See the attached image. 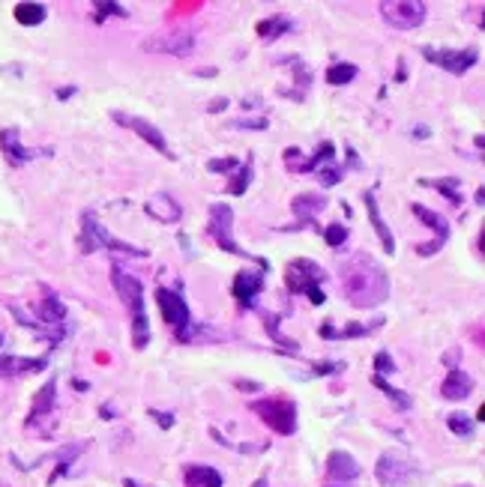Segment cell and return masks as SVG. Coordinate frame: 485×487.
Returning <instances> with one entry per match:
<instances>
[{"mask_svg":"<svg viewBox=\"0 0 485 487\" xmlns=\"http://www.w3.org/2000/svg\"><path fill=\"white\" fill-rule=\"evenodd\" d=\"M341 272V296L354 308H374L390 296V278L383 266H377L368 255H350L339 264Z\"/></svg>","mask_w":485,"mask_h":487,"instance_id":"6da1fadb","label":"cell"},{"mask_svg":"<svg viewBox=\"0 0 485 487\" xmlns=\"http://www.w3.org/2000/svg\"><path fill=\"white\" fill-rule=\"evenodd\" d=\"M108 275H111V284L117 296L123 299L126 311L132 314V347L144 350L150 344V323H147V311H144V284L135 275L126 272L120 264H111Z\"/></svg>","mask_w":485,"mask_h":487,"instance_id":"7a4b0ae2","label":"cell"},{"mask_svg":"<svg viewBox=\"0 0 485 487\" xmlns=\"http://www.w3.org/2000/svg\"><path fill=\"white\" fill-rule=\"evenodd\" d=\"M102 246L108 251H114V255H123V257H147V251L138 248V246H129V242H123V239H117L111 237L102 224L96 221V215L93 212H84L81 215V237H78V248H81V255H93V251Z\"/></svg>","mask_w":485,"mask_h":487,"instance_id":"3957f363","label":"cell"},{"mask_svg":"<svg viewBox=\"0 0 485 487\" xmlns=\"http://www.w3.org/2000/svg\"><path fill=\"white\" fill-rule=\"evenodd\" d=\"M207 233L213 237V242L219 246L222 251H228V255H237L242 260H251V264H258L260 269H267V260L251 255V251H242L237 242H234V210L228 203H213L210 206V224H207Z\"/></svg>","mask_w":485,"mask_h":487,"instance_id":"277c9868","label":"cell"},{"mask_svg":"<svg viewBox=\"0 0 485 487\" xmlns=\"http://www.w3.org/2000/svg\"><path fill=\"white\" fill-rule=\"evenodd\" d=\"M327 278V272L314 264V260H291L285 269V284L291 293H305L309 296L312 305H323L327 302V296L321 290V281Z\"/></svg>","mask_w":485,"mask_h":487,"instance_id":"5b68a950","label":"cell"},{"mask_svg":"<svg viewBox=\"0 0 485 487\" xmlns=\"http://www.w3.org/2000/svg\"><path fill=\"white\" fill-rule=\"evenodd\" d=\"M156 305L162 311V320L174 329L177 341H195V323H192V314H189V305L180 296V290L156 287Z\"/></svg>","mask_w":485,"mask_h":487,"instance_id":"8992f818","label":"cell"},{"mask_svg":"<svg viewBox=\"0 0 485 487\" xmlns=\"http://www.w3.org/2000/svg\"><path fill=\"white\" fill-rule=\"evenodd\" d=\"M251 410H255L276 434L291 437L296 430V407L287 398H260L251 404Z\"/></svg>","mask_w":485,"mask_h":487,"instance_id":"52a82bcc","label":"cell"},{"mask_svg":"<svg viewBox=\"0 0 485 487\" xmlns=\"http://www.w3.org/2000/svg\"><path fill=\"white\" fill-rule=\"evenodd\" d=\"M374 475L383 487H408L419 475V470L401 452H383L374 464Z\"/></svg>","mask_w":485,"mask_h":487,"instance_id":"ba28073f","label":"cell"},{"mask_svg":"<svg viewBox=\"0 0 485 487\" xmlns=\"http://www.w3.org/2000/svg\"><path fill=\"white\" fill-rule=\"evenodd\" d=\"M426 3H413V0H386L381 3L383 21L395 27V30H417L426 21Z\"/></svg>","mask_w":485,"mask_h":487,"instance_id":"9c48e42d","label":"cell"},{"mask_svg":"<svg viewBox=\"0 0 485 487\" xmlns=\"http://www.w3.org/2000/svg\"><path fill=\"white\" fill-rule=\"evenodd\" d=\"M111 120H114L117 126H123V129L135 132L141 141H147L150 147H153V150H159L165 159H174V152H171L168 141H165V135H162L153 123L144 120V117H135V114H126V111H111Z\"/></svg>","mask_w":485,"mask_h":487,"instance_id":"30bf717a","label":"cell"},{"mask_svg":"<svg viewBox=\"0 0 485 487\" xmlns=\"http://www.w3.org/2000/svg\"><path fill=\"white\" fill-rule=\"evenodd\" d=\"M144 51H150V54H171V57H189V54L195 51V33L177 30V33L150 36V39L144 42Z\"/></svg>","mask_w":485,"mask_h":487,"instance_id":"8fae6325","label":"cell"},{"mask_svg":"<svg viewBox=\"0 0 485 487\" xmlns=\"http://www.w3.org/2000/svg\"><path fill=\"white\" fill-rule=\"evenodd\" d=\"M422 57L431 60L435 66L453 72V75H464L467 69L476 66V51L464 48V51H444V48H422Z\"/></svg>","mask_w":485,"mask_h":487,"instance_id":"7c38bea8","label":"cell"},{"mask_svg":"<svg viewBox=\"0 0 485 487\" xmlns=\"http://www.w3.org/2000/svg\"><path fill=\"white\" fill-rule=\"evenodd\" d=\"M0 150H3L6 161L12 168H21V165H27V161H33L39 152H51V150H30V147H24L18 129H0Z\"/></svg>","mask_w":485,"mask_h":487,"instance_id":"4fadbf2b","label":"cell"},{"mask_svg":"<svg viewBox=\"0 0 485 487\" xmlns=\"http://www.w3.org/2000/svg\"><path fill=\"white\" fill-rule=\"evenodd\" d=\"M260 290H264V269H258V272L255 269L251 272H237L231 281V293L240 302V308H251Z\"/></svg>","mask_w":485,"mask_h":487,"instance_id":"5bb4252c","label":"cell"},{"mask_svg":"<svg viewBox=\"0 0 485 487\" xmlns=\"http://www.w3.org/2000/svg\"><path fill=\"white\" fill-rule=\"evenodd\" d=\"M323 206H327V197L318 192H303L291 201V210L296 215V224H287L285 230H300L303 224H314V215H318Z\"/></svg>","mask_w":485,"mask_h":487,"instance_id":"9a60e30c","label":"cell"},{"mask_svg":"<svg viewBox=\"0 0 485 487\" xmlns=\"http://www.w3.org/2000/svg\"><path fill=\"white\" fill-rule=\"evenodd\" d=\"M144 212L150 215V219H156L162 224H177L180 219H183V206H180L174 197H171L168 192H159L153 195L147 203H144Z\"/></svg>","mask_w":485,"mask_h":487,"instance_id":"2e32d148","label":"cell"},{"mask_svg":"<svg viewBox=\"0 0 485 487\" xmlns=\"http://www.w3.org/2000/svg\"><path fill=\"white\" fill-rule=\"evenodd\" d=\"M363 201H365L368 219H372L374 230H377V237H381V246H383V251H386V255H395V239H392L390 228H386V221H383V215H381V203H377V197H374L372 188H365V192H363Z\"/></svg>","mask_w":485,"mask_h":487,"instance_id":"e0dca14e","label":"cell"},{"mask_svg":"<svg viewBox=\"0 0 485 487\" xmlns=\"http://www.w3.org/2000/svg\"><path fill=\"white\" fill-rule=\"evenodd\" d=\"M470 392H473V377L467 371H462V368H453V371L446 374L444 386H440V395H444L446 401H462Z\"/></svg>","mask_w":485,"mask_h":487,"instance_id":"ac0fdd59","label":"cell"},{"mask_svg":"<svg viewBox=\"0 0 485 487\" xmlns=\"http://www.w3.org/2000/svg\"><path fill=\"white\" fill-rule=\"evenodd\" d=\"M327 475L336 481H354L359 479V464L356 457H350L348 452H332L327 457Z\"/></svg>","mask_w":485,"mask_h":487,"instance_id":"d6986e66","label":"cell"},{"mask_svg":"<svg viewBox=\"0 0 485 487\" xmlns=\"http://www.w3.org/2000/svg\"><path fill=\"white\" fill-rule=\"evenodd\" d=\"M183 484L186 487H222V473L216 466L189 464L183 470Z\"/></svg>","mask_w":485,"mask_h":487,"instance_id":"ffe728a7","label":"cell"},{"mask_svg":"<svg viewBox=\"0 0 485 487\" xmlns=\"http://www.w3.org/2000/svg\"><path fill=\"white\" fill-rule=\"evenodd\" d=\"M54 401H57V380H48L39 389V395H36V401H33V410H30V416H27V428H33L36 421H42L48 413L54 410Z\"/></svg>","mask_w":485,"mask_h":487,"instance_id":"44dd1931","label":"cell"},{"mask_svg":"<svg viewBox=\"0 0 485 487\" xmlns=\"http://www.w3.org/2000/svg\"><path fill=\"white\" fill-rule=\"evenodd\" d=\"M410 210H413V215H417V219L426 224L431 233H435V239L446 246V239H449V221L444 219V215H437L435 210H426L422 203H410Z\"/></svg>","mask_w":485,"mask_h":487,"instance_id":"7402d4cb","label":"cell"},{"mask_svg":"<svg viewBox=\"0 0 485 487\" xmlns=\"http://www.w3.org/2000/svg\"><path fill=\"white\" fill-rule=\"evenodd\" d=\"M48 365L45 359H21V356H0V377H18V374H33Z\"/></svg>","mask_w":485,"mask_h":487,"instance_id":"603a6c76","label":"cell"},{"mask_svg":"<svg viewBox=\"0 0 485 487\" xmlns=\"http://www.w3.org/2000/svg\"><path fill=\"white\" fill-rule=\"evenodd\" d=\"M381 326H383V320L365 323V326L350 323V326H345V329H336V326H330V323H323V326L318 329V335L321 338H363V335H368V332H374V329H381Z\"/></svg>","mask_w":485,"mask_h":487,"instance_id":"cb8c5ba5","label":"cell"},{"mask_svg":"<svg viewBox=\"0 0 485 487\" xmlns=\"http://www.w3.org/2000/svg\"><path fill=\"white\" fill-rule=\"evenodd\" d=\"M327 161H336V143H332V141H321L318 150H314V156L309 161H300L294 170H296V174H312V170H318V168L327 165Z\"/></svg>","mask_w":485,"mask_h":487,"instance_id":"d4e9b609","label":"cell"},{"mask_svg":"<svg viewBox=\"0 0 485 487\" xmlns=\"http://www.w3.org/2000/svg\"><path fill=\"white\" fill-rule=\"evenodd\" d=\"M294 27V21L291 18H285V15H269V18H264V21H258V36L264 42H273L276 36H282V33H287Z\"/></svg>","mask_w":485,"mask_h":487,"instance_id":"484cf974","label":"cell"},{"mask_svg":"<svg viewBox=\"0 0 485 487\" xmlns=\"http://www.w3.org/2000/svg\"><path fill=\"white\" fill-rule=\"evenodd\" d=\"M372 383H374V389H381V392L386 395V401H390L392 407H399L401 413H408V410L413 407L410 395H408V392H401V389H395V386H390V383H386V377L372 374Z\"/></svg>","mask_w":485,"mask_h":487,"instance_id":"4316f807","label":"cell"},{"mask_svg":"<svg viewBox=\"0 0 485 487\" xmlns=\"http://www.w3.org/2000/svg\"><path fill=\"white\" fill-rule=\"evenodd\" d=\"M278 63H287V66L294 69V84H296L294 99H296V102H303L305 90H309V84H312V72H309V66H305V63H303L300 57H285V60H278Z\"/></svg>","mask_w":485,"mask_h":487,"instance_id":"83f0119b","label":"cell"},{"mask_svg":"<svg viewBox=\"0 0 485 487\" xmlns=\"http://www.w3.org/2000/svg\"><path fill=\"white\" fill-rule=\"evenodd\" d=\"M419 183H426L431 188H437L440 195L446 197L453 206H462V192H458V186H462V179H455V177H446V179H419Z\"/></svg>","mask_w":485,"mask_h":487,"instance_id":"f1b7e54d","label":"cell"},{"mask_svg":"<svg viewBox=\"0 0 485 487\" xmlns=\"http://www.w3.org/2000/svg\"><path fill=\"white\" fill-rule=\"evenodd\" d=\"M45 6L42 3H18L15 6V21L18 24H24V27H36V24H42L45 21Z\"/></svg>","mask_w":485,"mask_h":487,"instance_id":"f546056e","label":"cell"},{"mask_svg":"<svg viewBox=\"0 0 485 487\" xmlns=\"http://www.w3.org/2000/svg\"><path fill=\"white\" fill-rule=\"evenodd\" d=\"M354 78H356L354 63H332V66L327 69V84H332V87H345Z\"/></svg>","mask_w":485,"mask_h":487,"instance_id":"4dcf8cb0","label":"cell"},{"mask_svg":"<svg viewBox=\"0 0 485 487\" xmlns=\"http://www.w3.org/2000/svg\"><path fill=\"white\" fill-rule=\"evenodd\" d=\"M251 174H255V170H251V161H242V165L234 170V183L228 186V195H246V188H249V183H251Z\"/></svg>","mask_w":485,"mask_h":487,"instance_id":"1f68e13d","label":"cell"},{"mask_svg":"<svg viewBox=\"0 0 485 487\" xmlns=\"http://www.w3.org/2000/svg\"><path fill=\"white\" fill-rule=\"evenodd\" d=\"M260 317H264V326H267V332H269V338H273L276 341V344H282L285 350H287V353H296V344H294V341L291 338H285L282 335V329H278L276 326V314H260Z\"/></svg>","mask_w":485,"mask_h":487,"instance_id":"d6a6232c","label":"cell"},{"mask_svg":"<svg viewBox=\"0 0 485 487\" xmlns=\"http://www.w3.org/2000/svg\"><path fill=\"white\" fill-rule=\"evenodd\" d=\"M446 428L453 430L455 437H470L473 434V419L467 416V413H453V416H446Z\"/></svg>","mask_w":485,"mask_h":487,"instance_id":"836d02e7","label":"cell"},{"mask_svg":"<svg viewBox=\"0 0 485 487\" xmlns=\"http://www.w3.org/2000/svg\"><path fill=\"white\" fill-rule=\"evenodd\" d=\"M318 177H321L323 186H339L341 177H345V168L336 165V161H327L323 168H318Z\"/></svg>","mask_w":485,"mask_h":487,"instance_id":"e575fe53","label":"cell"},{"mask_svg":"<svg viewBox=\"0 0 485 487\" xmlns=\"http://www.w3.org/2000/svg\"><path fill=\"white\" fill-rule=\"evenodd\" d=\"M269 126L267 117H242V120H231L228 129H249V132H264Z\"/></svg>","mask_w":485,"mask_h":487,"instance_id":"d590c367","label":"cell"},{"mask_svg":"<svg viewBox=\"0 0 485 487\" xmlns=\"http://www.w3.org/2000/svg\"><path fill=\"white\" fill-rule=\"evenodd\" d=\"M399 371V365L392 362V356L386 353V350H381V353L374 356V374L377 377H390V374H395Z\"/></svg>","mask_w":485,"mask_h":487,"instance_id":"8d00e7d4","label":"cell"},{"mask_svg":"<svg viewBox=\"0 0 485 487\" xmlns=\"http://www.w3.org/2000/svg\"><path fill=\"white\" fill-rule=\"evenodd\" d=\"M240 168V161L234 156H225V159H210L207 161V170H213V174H234V170Z\"/></svg>","mask_w":485,"mask_h":487,"instance_id":"74e56055","label":"cell"},{"mask_svg":"<svg viewBox=\"0 0 485 487\" xmlns=\"http://www.w3.org/2000/svg\"><path fill=\"white\" fill-rule=\"evenodd\" d=\"M321 233H323V239H327V246H332V248H339L341 242L348 239V228H345V224H330V228H323Z\"/></svg>","mask_w":485,"mask_h":487,"instance_id":"f35d334b","label":"cell"},{"mask_svg":"<svg viewBox=\"0 0 485 487\" xmlns=\"http://www.w3.org/2000/svg\"><path fill=\"white\" fill-rule=\"evenodd\" d=\"M96 21H102V18H108V15H117V18H126L129 12H126V9L120 6V3H96Z\"/></svg>","mask_w":485,"mask_h":487,"instance_id":"ab89813d","label":"cell"},{"mask_svg":"<svg viewBox=\"0 0 485 487\" xmlns=\"http://www.w3.org/2000/svg\"><path fill=\"white\" fill-rule=\"evenodd\" d=\"M341 368H345L341 362H323V365H314V374H318V377H323V374H339Z\"/></svg>","mask_w":485,"mask_h":487,"instance_id":"60d3db41","label":"cell"},{"mask_svg":"<svg viewBox=\"0 0 485 487\" xmlns=\"http://www.w3.org/2000/svg\"><path fill=\"white\" fill-rule=\"evenodd\" d=\"M150 416L156 419L162 428H174V413H159V410H150Z\"/></svg>","mask_w":485,"mask_h":487,"instance_id":"b9f144b4","label":"cell"},{"mask_svg":"<svg viewBox=\"0 0 485 487\" xmlns=\"http://www.w3.org/2000/svg\"><path fill=\"white\" fill-rule=\"evenodd\" d=\"M225 105H228V99H213V102L210 105H207V111H213V114H219V111H225Z\"/></svg>","mask_w":485,"mask_h":487,"instance_id":"7bdbcfd3","label":"cell"},{"mask_svg":"<svg viewBox=\"0 0 485 487\" xmlns=\"http://www.w3.org/2000/svg\"><path fill=\"white\" fill-rule=\"evenodd\" d=\"M237 389H246V392H260V383H249V380H237Z\"/></svg>","mask_w":485,"mask_h":487,"instance_id":"ee69618b","label":"cell"},{"mask_svg":"<svg viewBox=\"0 0 485 487\" xmlns=\"http://www.w3.org/2000/svg\"><path fill=\"white\" fill-rule=\"evenodd\" d=\"M413 138H428V126H413Z\"/></svg>","mask_w":485,"mask_h":487,"instance_id":"f6af8a7d","label":"cell"},{"mask_svg":"<svg viewBox=\"0 0 485 487\" xmlns=\"http://www.w3.org/2000/svg\"><path fill=\"white\" fill-rule=\"evenodd\" d=\"M198 78H216V69H195Z\"/></svg>","mask_w":485,"mask_h":487,"instance_id":"bcb514c9","label":"cell"},{"mask_svg":"<svg viewBox=\"0 0 485 487\" xmlns=\"http://www.w3.org/2000/svg\"><path fill=\"white\" fill-rule=\"evenodd\" d=\"M72 93H75V87H66V90H57V99H69Z\"/></svg>","mask_w":485,"mask_h":487,"instance_id":"7dc6e473","label":"cell"},{"mask_svg":"<svg viewBox=\"0 0 485 487\" xmlns=\"http://www.w3.org/2000/svg\"><path fill=\"white\" fill-rule=\"evenodd\" d=\"M123 487H150V484H141V481H135V479H123Z\"/></svg>","mask_w":485,"mask_h":487,"instance_id":"c3c4849f","label":"cell"},{"mask_svg":"<svg viewBox=\"0 0 485 487\" xmlns=\"http://www.w3.org/2000/svg\"><path fill=\"white\" fill-rule=\"evenodd\" d=\"M404 75H408V69H404V63H399V69H395V78L404 81Z\"/></svg>","mask_w":485,"mask_h":487,"instance_id":"681fc988","label":"cell"},{"mask_svg":"<svg viewBox=\"0 0 485 487\" xmlns=\"http://www.w3.org/2000/svg\"><path fill=\"white\" fill-rule=\"evenodd\" d=\"M251 487H267V475H260V479L251 481Z\"/></svg>","mask_w":485,"mask_h":487,"instance_id":"f907efd6","label":"cell"},{"mask_svg":"<svg viewBox=\"0 0 485 487\" xmlns=\"http://www.w3.org/2000/svg\"><path fill=\"white\" fill-rule=\"evenodd\" d=\"M0 347H3V335H0Z\"/></svg>","mask_w":485,"mask_h":487,"instance_id":"816d5d0a","label":"cell"}]
</instances>
